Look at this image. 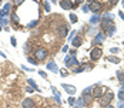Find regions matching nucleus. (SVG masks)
I'll return each mask as SVG.
<instances>
[{
	"label": "nucleus",
	"instance_id": "f257e3e1",
	"mask_svg": "<svg viewBox=\"0 0 124 108\" xmlns=\"http://www.w3.org/2000/svg\"><path fill=\"white\" fill-rule=\"evenodd\" d=\"M87 4H88V10H91V12L96 13V14L103 10V4H101V1L91 0V1H87Z\"/></svg>",
	"mask_w": 124,
	"mask_h": 108
},
{
	"label": "nucleus",
	"instance_id": "f03ea898",
	"mask_svg": "<svg viewBox=\"0 0 124 108\" xmlns=\"http://www.w3.org/2000/svg\"><path fill=\"white\" fill-rule=\"evenodd\" d=\"M103 57V48L100 47H93L91 51H90V60L91 61H97Z\"/></svg>",
	"mask_w": 124,
	"mask_h": 108
},
{
	"label": "nucleus",
	"instance_id": "7ed1b4c3",
	"mask_svg": "<svg viewBox=\"0 0 124 108\" xmlns=\"http://www.w3.org/2000/svg\"><path fill=\"white\" fill-rule=\"evenodd\" d=\"M64 64H66V67H78V64H80V61L76 58V56H71V54H69V56H66V58H64Z\"/></svg>",
	"mask_w": 124,
	"mask_h": 108
},
{
	"label": "nucleus",
	"instance_id": "20e7f679",
	"mask_svg": "<svg viewBox=\"0 0 124 108\" xmlns=\"http://www.w3.org/2000/svg\"><path fill=\"white\" fill-rule=\"evenodd\" d=\"M34 58L37 61H43L47 58V50L44 47H39L36 51H34Z\"/></svg>",
	"mask_w": 124,
	"mask_h": 108
},
{
	"label": "nucleus",
	"instance_id": "39448f33",
	"mask_svg": "<svg viewBox=\"0 0 124 108\" xmlns=\"http://www.w3.org/2000/svg\"><path fill=\"white\" fill-rule=\"evenodd\" d=\"M104 40H106V34H104L103 31H99V33L96 34V37L93 38V46H94V47H99L100 44L104 43Z\"/></svg>",
	"mask_w": 124,
	"mask_h": 108
},
{
	"label": "nucleus",
	"instance_id": "423d86ee",
	"mask_svg": "<svg viewBox=\"0 0 124 108\" xmlns=\"http://www.w3.org/2000/svg\"><path fill=\"white\" fill-rule=\"evenodd\" d=\"M113 98H114V94L113 93H106V94H103V97L100 98V102H101L103 107L104 105H108V104H111Z\"/></svg>",
	"mask_w": 124,
	"mask_h": 108
},
{
	"label": "nucleus",
	"instance_id": "0eeeda50",
	"mask_svg": "<svg viewBox=\"0 0 124 108\" xmlns=\"http://www.w3.org/2000/svg\"><path fill=\"white\" fill-rule=\"evenodd\" d=\"M69 30H70V26H67V24L63 23L62 26H59V29H57V34H59V37L64 38V37H67V34H69Z\"/></svg>",
	"mask_w": 124,
	"mask_h": 108
},
{
	"label": "nucleus",
	"instance_id": "6e6552de",
	"mask_svg": "<svg viewBox=\"0 0 124 108\" xmlns=\"http://www.w3.org/2000/svg\"><path fill=\"white\" fill-rule=\"evenodd\" d=\"M103 93H104V88L101 85L93 87V98H101L103 97Z\"/></svg>",
	"mask_w": 124,
	"mask_h": 108
},
{
	"label": "nucleus",
	"instance_id": "1a4fd4ad",
	"mask_svg": "<svg viewBox=\"0 0 124 108\" xmlns=\"http://www.w3.org/2000/svg\"><path fill=\"white\" fill-rule=\"evenodd\" d=\"M113 26H116V24H114V20H107V19H103V20H101V27H103L104 31L110 30Z\"/></svg>",
	"mask_w": 124,
	"mask_h": 108
},
{
	"label": "nucleus",
	"instance_id": "9d476101",
	"mask_svg": "<svg viewBox=\"0 0 124 108\" xmlns=\"http://www.w3.org/2000/svg\"><path fill=\"white\" fill-rule=\"evenodd\" d=\"M22 107L23 108H33L34 107V100L33 98H24L23 102H22Z\"/></svg>",
	"mask_w": 124,
	"mask_h": 108
},
{
	"label": "nucleus",
	"instance_id": "9b49d317",
	"mask_svg": "<svg viewBox=\"0 0 124 108\" xmlns=\"http://www.w3.org/2000/svg\"><path fill=\"white\" fill-rule=\"evenodd\" d=\"M46 68L49 70V71H53V72H59V67H57V64H56V61H49L47 63V65H46Z\"/></svg>",
	"mask_w": 124,
	"mask_h": 108
},
{
	"label": "nucleus",
	"instance_id": "f8f14e48",
	"mask_svg": "<svg viewBox=\"0 0 124 108\" xmlns=\"http://www.w3.org/2000/svg\"><path fill=\"white\" fill-rule=\"evenodd\" d=\"M63 88L70 94V95H73V94H76V87L74 85H69V84H66V83H63Z\"/></svg>",
	"mask_w": 124,
	"mask_h": 108
},
{
	"label": "nucleus",
	"instance_id": "ddd939ff",
	"mask_svg": "<svg viewBox=\"0 0 124 108\" xmlns=\"http://www.w3.org/2000/svg\"><path fill=\"white\" fill-rule=\"evenodd\" d=\"M60 7L64 9V10L71 9V1H70V0H62V1H60Z\"/></svg>",
	"mask_w": 124,
	"mask_h": 108
},
{
	"label": "nucleus",
	"instance_id": "4468645a",
	"mask_svg": "<svg viewBox=\"0 0 124 108\" xmlns=\"http://www.w3.org/2000/svg\"><path fill=\"white\" fill-rule=\"evenodd\" d=\"M74 107H76V108H83V107H86V104H84V100H83V97H80V98H77V100H76Z\"/></svg>",
	"mask_w": 124,
	"mask_h": 108
},
{
	"label": "nucleus",
	"instance_id": "2eb2a0df",
	"mask_svg": "<svg viewBox=\"0 0 124 108\" xmlns=\"http://www.w3.org/2000/svg\"><path fill=\"white\" fill-rule=\"evenodd\" d=\"M71 44H73V47H80V46L83 44V40H81L80 37H74V38L71 40Z\"/></svg>",
	"mask_w": 124,
	"mask_h": 108
},
{
	"label": "nucleus",
	"instance_id": "dca6fc26",
	"mask_svg": "<svg viewBox=\"0 0 124 108\" xmlns=\"http://www.w3.org/2000/svg\"><path fill=\"white\" fill-rule=\"evenodd\" d=\"M81 97H83V100H84V104H86V107H87V105H90V104L93 102V100H94L91 94H88V95H81Z\"/></svg>",
	"mask_w": 124,
	"mask_h": 108
},
{
	"label": "nucleus",
	"instance_id": "f3484780",
	"mask_svg": "<svg viewBox=\"0 0 124 108\" xmlns=\"http://www.w3.org/2000/svg\"><path fill=\"white\" fill-rule=\"evenodd\" d=\"M27 83H29V85H30L31 88H34L36 91H40V88L37 87V84H36V81H34L33 78H29V80H27Z\"/></svg>",
	"mask_w": 124,
	"mask_h": 108
},
{
	"label": "nucleus",
	"instance_id": "a211bd4d",
	"mask_svg": "<svg viewBox=\"0 0 124 108\" xmlns=\"http://www.w3.org/2000/svg\"><path fill=\"white\" fill-rule=\"evenodd\" d=\"M107 60L110 61V63H114V64H120V61H121L118 57H116V56H108Z\"/></svg>",
	"mask_w": 124,
	"mask_h": 108
},
{
	"label": "nucleus",
	"instance_id": "6ab92c4d",
	"mask_svg": "<svg viewBox=\"0 0 124 108\" xmlns=\"http://www.w3.org/2000/svg\"><path fill=\"white\" fill-rule=\"evenodd\" d=\"M99 22H100V16H99V14H94V16L90 19V23L93 24V26H94V24H97Z\"/></svg>",
	"mask_w": 124,
	"mask_h": 108
},
{
	"label": "nucleus",
	"instance_id": "aec40b11",
	"mask_svg": "<svg viewBox=\"0 0 124 108\" xmlns=\"http://www.w3.org/2000/svg\"><path fill=\"white\" fill-rule=\"evenodd\" d=\"M117 78H118V81L124 83V71L123 70H118V71H117Z\"/></svg>",
	"mask_w": 124,
	"mask_h": 108
},
{
	"label": "nucleus",
	"instance_id": "412c9836",
	"mask_svg": "<svg viewBox=\"0 0 124 108\" xmlns=\"http://www.w3.org/2000/svg\"><path fill=\"white\" fill-rule=\"evenodd\" d=\"M88 94H93V87H87L83 90V95H88Z\"/></svg>",
	"mask_w": 124,
	"mask_h": 108
},
{
	"label": "nucleus",
	"instance_id": "4be33fe9",
	"mask_svg": "<svg viewBox=\"0 0 124 108\" xmlns=\"http://www.w3.org/2000/svg\"><path fill=\"white\" fill-rule=\"evenodd\" d=\"M114 33H116V26H113L110 30H107V31H106V34H107L108 37H111L113 34H114Z\"/></svg>",
	"mask_w": 124,
	"mask_h": 108
},
{
	"label": "nucleus",
	"instance_id": "5701e85b",
	"mask_svg": "<svg viewBox=\"0 0 124 108\" xmlns=\"http://www.w3.org/2000/svg\"><path fill=\"white\" fill-rule=\"evenodd\" d=\"M12 20H13V23L14 24H19V22H20V20H19V16H17L16 13H13L12 14Z\"/></svg>",
	"mask_w": 124,
	"mask_h": 108
},
{
	"label": "nucleus",
	"instance_id": "b1692460",
	"mask_svg": "<svg viewBox=\"0 0 124 108\" xmlns=\"http://www.w3.org/2000/svg\"><path fill=\"white\" fill-rule=\"evenodd\" d=\"M59 71H60V75H62V77H67V75H69V72H67L66 68H62V70H59Z\"/></svg>",
	"mask_w": 124,
	"mask_h": 108
},
{
	"label": "nucleus",
	"instance_id": "393cba45",
	"mask_svg": "<svg viewBox=\"0 0 124 108\" xmlns=\"http://www.w3.org/2000/svg\"><path fill=\"white\" fill-rule=\"evenodd\" d=\"M117 97H118V100H120V101H124V91L120 90V91H118V94H117Z\"/></svg>",
	"mask_w": 124,
	"mask_h": 108
},
{
	"label": "nucleus",
	"instance_id": "a878e982",
	"mask_svg": "<svg viewBox=\"0 0 124 108\" xmlns=\"http://www.w3.org/2000/svg\"><path fill=\"white\" fill-rule=\"evenodd\" d=\"M70 22H71V23H77V16L73 14V13L70 14Z\"/></svg>",
	"mask_w": 124,
	"mask_h": 108
},
{
	"label": "nucleus",
	"instance_id": "bb28decb",
	"mask_svg": "<svg viewBox=\"0 0 124 108\" xmlns=\"http://www.w3.org/2000/svg\"><path fill=\"white\" fill-rule=\"evenodd\" d=\"M37 26V20H34V22H30V23L27 24V27H30V29H33V27H36Z\"/></svg>",
	"mask_w": 124,
	"mask_h": 108
},
{
	"label": "nucleus",
	"instance_id": "cd10ccee",
	"mask_svg": "<svg viewBox=\"0 0 124 108\" xmlns=\"http://www.w3.org/2000/svg\"><path fill=\"white\" fill-rule=\"evenodd\" d=\"M27 60H29V63H30V64H34V65H36V64H39V61H37V60H34L33 57H29Z\"/></svg>",
	"mask_w": 124,
	"mask_h": 108
},
{
	"label": "nucleus",
	"instance_id": "c85d7f7f",
	"mask_svg": "<svg viewBox=\"0 0 124 108\" xmlns=\"http://www.w3.org/2000/svg\"><path fill=\"white\" fill-rule=\"evenodd\" d=\"M29 51H30V43H26L24 44V53L29 54Z\"/></svg>",
	"mask_w": 124,
	"mask_h": 108
},
{
	"label": "nucleus",
	"instance_id": "c756f323",
	"mask_svg": "<svg viewBox=\"0 0 124 108\" xmlns=\"http://www.w3.org/2000/svg\"><path fill=\"white\" fill-rule=\"evenodd\" d=\"M110 51H111V56H113V54H117V53L120 51V48H117V47H111V48H110Z\"/></svg>",
	"mask_w": 124,
	"mask_h": 108
},
{
	"label": "nucleus",
	"instance_id": "7c9ffc66",
	"mask_svg": "<svg viewBox=\"0 0 124 108\" xmlns=\"http://www.w3.org/2000/svg\"><path fill=\"white\" fill-rule=\"evenodd\" d=\"M7 23H9V22H7V19H6V17H3V19H0V26H6Z\"/></svg>",
	"mask_w": 124,
	"mask_h": 108
},
{
	"label": "nucleus",
	"instance_id": "2f4dec72",
	"mask_svg": "<svg viewBox=\"0 0 124 108\" xmlns=\"http://www.w3.org/2000/svg\"><path fill=\"white\" fill-rule=\"evenodd\" d=\"M13 3H14V4H16V6H22V4H23V3H24V1H23V0H14V1H13Z\"/></svg>",
	"mask_w": 124,
	"mask_h": 108
},
{
	"label": "nucleus",
	"instance_id": "473e14b6",
	"mask_svg": "<svg viewBox=\"0 0 124 108\" xmlns=\"http://www.w3.org/2000/svg\"><path fill=\"white\" fill-rule=\"evenodd\" d=\"M39 74H40V77H43V78H46V80H47V74H46L44 71H39Z\"/></svg>",
	"mask_w": 124,
	"mask_h": 108
},
{
	"label": "nucleus",
	"instance_id": "72a5a7b5",
	"mask_svg": "<svg viewBox=\"0 0 124 108\" xmlns=\"http://www.w3.org/2000/svg\"><path fill=\"white\" fill-rule=\"evenodd\" d=\"M44 9H46V12H50V4H49V1H46V3H44Z\"/></svg>",
	"mask_w": 124,
	"mask_h": 108
},
{
	"label": "nucleus",
	"instance_id": "f704fd0d",
	"mask_svg": "<svg viewBox=\"0 0 124 108\" xmlns=\"http://www.w3.org/2000/svg\"><path fill=\"white\" fill-rule=\"evenodd\" d=\"M10 43H12V46H14V47H16V44H17V41H16V38H14V37L10 38Z\"/></svg>",
	"mask_w": 124,
	"mask_h": 108
},
{
	"label": "nucleus",
	"instance_id": "c9c22d12",
	"mask_svg": "<svg viewBox=\"0 0 124 108\" xmlns=\"http://www.w3.org/2000/svg\"><path fill=\"white\" fill-rule=\"evenodd\" d=\"M74 102H76V100L73 98V97H71V98H69V104H70V105H74Z\"/></svg>",
	"mask_w": 124,
	"mask_h": 108
},
{
	"label": "nucleus",
	"instance_id": "e433bc0d",
	"mask_svg": "<svg viewBox=\"0 0 124 108\" xmlns=\"http://www.w3.org/2000/svg\"><path fill=\"white\" fill-rule=\"evenodd\" d=\"M83 10H84V12H88V4H84V6H83Z\"/></svg>",
	"mask_w": 124,
	"mask_h": 108
},
{
	"label": "nucleus",
	"instance_id": "4c0bfd02",
	"mask_svg": "<svg viewBox=\"0 0 124 108\" xmlns=\"http://www.w3.org/2000/svg\"><path fill=\"white\" fill-rule=\"evenodd\" d=\"M74 36H76V31H71V34H70V37H69V38H70V40H73V38H74Z\"/></svg>",
	"mask_w": 124,
	"mask_h": 108
},
{
	"label": "nucleus",
	"instance_id": "58836bf2",
	"mask_svg": "<svg viewBox=\"0 0 124 108\" xmlns=\"http://www.w3.org/2000/svg\"><path fill=\"white\" fill-rule=\"evenodd\" d=\"M67 50H69V46H64V47L62 48V51H63V53H67Z\"/></svg>",
	"mask_w": 124,
	"mask_h": 108
},
{
	"label": "nucleus",
	"instance_id": "ea45409f",
	"mask_svg": "<svg viewBox=\"0 0 124 108\" xmlns=\"http://www.w3.org/2000/svg\"><path fill=\"white\" fill-rule=\"evenodd\" d=\"M22 68H23V70H26V71H31V70H30L29 67H26V65H22Z\"/></svg>",
	"mask_w": 124,
	"mask_h": 108
},
{
	"label": "nucleus",
	"instance_id": "a19ab883",
	"mask_svg": "<svg viewBox=\"0 0 124 108\" xmlns=\"http://www.w3.org/2000/svg\"><path fill=\"white\" fill-rule=\"evenodd\" d=\"M118 14H120V17L124 20V12H118Z\"/></svg>",
	"mask_w": 124,
	"mask_h": 108
},
{
	"label": "nucleus",
	"instance_id": "79ce46f5",
	"mask_svg": "<svg viewBox=\"0 0 124 108\" xmlns=\"http://www.w3.org/2000/svg\"><path fill=\"white\" fill-rule=\"evenodd\" d=\"M103 108H114V105H111V104H108V105H104Z\"/></svg>",
	"mask_w": 124,
	"mask_h": 108
},
{
	"label": "nucleus",
	"instance_id": "37998d69",
	"mask_svg": "<svg viewBox=\"0 0 124 108\" xmlns=\"http://www.w3.org/2000/svg\"><path fill=\"white\" fill-rule=\"evenodd\" d=\"M26 91H27V93H31V91H33V88H30V87H27V88H26Z\"/></svg>",
	"mask_w": 124,
	"mask_h": 108
},
{
	"label": "nucleus",
	"instance_id": "c03bdc74",
	"mask_svg": "<svg viewBox=\"0 0 124 108\" xmlns=\"http://www.w3.org/2000/svg\"><path fill=\"white\" fill-rule=\"evenodd\" d=\"M118 108H124V101H121V102H120V105H118Z\"/></svg>",
	"mask_w": 124,
	"mask_h": 108
},
{
	"label": "nucleus",
	"instance_id": "a18cd8bd",
	"mask_svg": "<svg viewBox=\"0 0 124 108\" xmlns=\"http://www.w3.org/2000/svg\"><path fill=\"white\" fill-rule=\"evenodd\" d=\"M121 91H124V84H123V85H121Z\"/></svg>",
	"mask_w": 124,
	"mask_h": 108
},
{
	"label": "nucleus",
	"instance_id": "49530a36",
	"mask_svg": "<svg viewBox=\"0 0 124 108\" xmlns=\"http://www.w3.org/2000/svg\"><path fill=\"white\" fill-rule=\"evenodd\" d=\"M121 3H123V7H124V1H121Z\"/></svg>",
	"mask_w": 124,
	"mask_h": 108
},
{
	"label": "nucleus",
	"instance_id": "de8ad7c7",
	"mask_svg": "<svg viewBox=\"0 0 124 108\" xmlns=\"http://www.w3.org/2000/svg\"><path fill=\"white\" fill-rule=\"evenodd\" d=\"M0 31H1V26H0Z\"/></svg>",
	"mask_w": 124,
	"mask_h": 108
},
{
	"label": "nucleus",
	"instance_id": "09e8293b",
	"mask_svg": "<svg viewBox=\"0 0 124 108\" xmlns=\"http://www.w3.org/2000/svg\"><path fill=\"white\" fill-rule=\"evenodd\" d=\"M0 13H1V10H0Z\"/></svg>",
	"mask_w": 124,
	"mask_h": 108
},
{
	"label": "nucleus",
	"instance_id": "8fccbe9b",
	"mask_svg": "<svg viewBox=\"0 0 124 108\" xmlns=\"http://www.w3.org/2000/svg\"><path fill=\"white\" fill-rule=\"evenodd\" d=\"M123 44H124V41H123Z\"/></svg>",
	"mask_w": 124,
	"mask_h": 108
}]
</instances>
